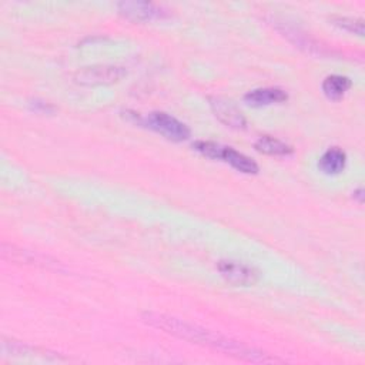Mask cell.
I'll return each instance as SVG.
<instances>
[{
	"label": "cell",
	"mask_w": 365,
	"mask_h": 365,
	"mask_svg": "<svg viewBox=\"0 0 365 365\" xmlns=\"http://www.w3.org/2000/svg\"><path fill=\"white\" fill-rule=\"evenodd\" d=\"M143 320L146 324L157 330H161L167 334H171L174 337H178L181 340H186L190 342L209 345L211 348L225 352L227 355H234L237 358L252 361V362H273V358H270L267 354H263L245 344L225 338L220 334H214L209 330H204L185 320H180L167 314H159V313H144Z\"/></svg>",
	"instance_id": "obj_1"
},
{
	"label": "cell",
	"mask_w": 365,
	"mask_h": 365,
	"mask_svg": "<svg viewBox=\"0 0 365 365\" xmlns=\"http://www.w3.org/2000/svg\"><path fill=\"white\" fill-rule=\"evenodd\" d=\"M144 125L173 142H185L190 137V129L164 111L150 113L144 120Z\"/></svg>",
	"instance_id": "obj_2"
},
{
	"label": "cell",
	"mask_w": 365,
	"mask_h": 365,
	"mask_svg": "<svg viewBox=\"0 0 365 365\" xmlns=\"http://www.w3.org/2000/svg\"><path fill=\"white\" fill-rule=\"evenodd\" d=\"M126 76V70L118 66H92L79 70L75 76L76 83L83 86H100L117 83Z\"/></svg>",
	"instance_id": "obj_3"
},
{
	"label": "cell",
	"mask_w": 365,
	"mask_h": 365,
	"mask_svg": "<svg viewBox=\"0 0 365 365\" xmlns=\"http://www.w3.org/2000/svg\"><path fill=\"white\" fill-rule=\"evenodd\" d=\"M118 12L133 22H151L164 18L166 11L151 2H137V0H125L117 5Z\"/></svg>",
	"instance_id": "obj_4"
},
{
	"label": "cell",
	"mask_w": 365,
	"mask_h": 365,
	"mask_svg": "<svg viewBox=\"0 0 365 365\" xmlns=\"http://www.w3.org/2000/svg\"><path fill=\"white\" fill-rule=\"evenodd\" d=\"M217 268L225 281L237 287L254 285L260 277L256 268L237 261H220Z\"/></svg>",
	"instance_id": "obj_5"
},
{
	"label": "cell",
	"mask_w": 365,
	"mask_h": 365,
	"mask_svg": "<svg viewBox=\"0 0 365 365\" xmlns=\"http://www.w3.org/2000/svg\"><path fill=\"white\" fill-rule=\"evenodd\" d=\"M210 106L216 117L228 128L233 129H245L246 128V118L242 113L228 100L221 97H211Z\"/></svg>",
	"instance_id": "obj_6"
},
{
	"label": "cell",
	"mask_w": 365,
	"mask_h": 365,
	"mask_svg": "<svg viewBox=\"0 0 365 365\" xmlns=\"http://www.w3.org/2000/svg\"><path fill=\"white\" fill-rule=\"evenodd\" d=\"M288 99V94L278 87H264V89H256L253 92H249L245 96L246 103L254 107L268 106L274 103H283Z\"/></svg>",
	"instance_id": "obj_7"
},
{
	"label": "cell",
	"mask_w": 365,
	"mask_h": 365,
	"mask_svg": "<svg viewBox=\"0 0 365 365\" xmlns=\"http://www.w3.org/2000/svg\"><path fill=\"white\" fill-rule=\"evenodd\" d=\"M347 154L340 147L328 149L320 159L318 167L326 174H338L345 168Z\"/></svg>",
	"instance_id": "obj_8"
},
{
	"label": "cell",
	"mask_w": 365,
	"mask_h": 365,
	"mask_svg": "<svg viewBox=\"0 0 365 365\" xmlns=\"http://www.w3.org/2000/svg\"><path fill=\"white\" fill-rule=\"evenodd\" d=\"M221 160L227 161L228 164H231L234 168H237L241 173H247V174L259 173V166L254 160H252L246 154H242V153L234 150L233 147H224L223 149Z\"/></svg>",
	"instance_id": "obj_9"
},
{
	"label": "cell",
	"mask_w": 365,
	"mask_h": 365,
	"mask_svg": "<svg viewBox=\"0 0 365 365\" xmlns=\"http://www.w3.org/2000/svg\"><path fill=\"white\" fill-rule=\"evenodd\" d=\"M351 85L352 83L348 78L333 75L326 78V80L323 82V90L328 99L340 100L348 92Z\"/></svg>",
	"instance_id": "obj_10"
},
{
	"label": "cell",
	"mask_w": 365,
	"mask_h": 365,
	"mask_svg": "<svg viewBox=\"0 0 365 365\" xmlns=\"http://www.w3.org/2000/svg\"><path fill=\"white\" fill-rule=\"evenodd\" d=\"M256 150L263 153V154H268V156H288L291 154L294 150L291 146L283 143L278 139H274L271 136H263L260 137L256 144H254Z\"/></svg>",
	"instance_id": "obj_11"
},
{
	"label": "cell",
	"mask_w": 365,
	"mask_h": 365,
	"mask_svg": "<svg viewBox=\"0 0 365 365\" xmlns=\"http://www.w3.org/2000/svg\"><path fill=\"white\" fill-rule=\"evenodd\" d=\"M193 147L202 153L203 156L209 157V159H214V160H221V154H223V146L213 143V142H196L193 144Z\"/></svg>",
	"instance_id": "obj_12"
},
{
	"label": "cell",
	"mask_w": 365,
	"mask_h": 365,
	"mask_svg": "<svg viewBox=\"0 0 365 365\" xmlns=\"http://www.w3.org/2000/svg\"><path fill=\"white\" fill-rule=\"evenodd\" d=\"M334 25L341 27V29H345L351 33H357L358 36H362L364 35V23L362 20H358V19H352V18H334L333 19Z\"/></svg>",
	"instance_id": "obj_13"
},
{
	"label": "cell",
	"mask_w": 365,
	"mask_h": 365,
	"mask_svg": "<svg viewBox=\"0 0 365 365\" xmlns=\"http://www.w3.org/2000/svg\"><path fill=\"white\" fill-rule=\"evenodd\" d=\"M354 197L358 199L359 203H362V202H364V190H362V189H358L357 192H354Z\"/></svg>",
	"instance_id": "obj_14"
}]
</instances>
